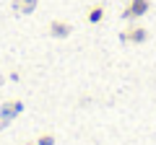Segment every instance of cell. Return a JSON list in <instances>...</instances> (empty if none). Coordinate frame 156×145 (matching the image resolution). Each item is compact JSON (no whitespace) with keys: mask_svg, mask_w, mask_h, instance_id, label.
Segmentation results:
<instances>
[{"mask_svg":"<svg viewBox=\"0 0 156 145\" xmlns=\"http://www.w3.org/2000/svg\"><path fill=\"white\" fill-rule=\"evenodd\" d=\"M148 8H151V0H130L122 16L128 18V21H130V18H140V16L148 13Z\"/></svg>","mask_w":156,"mask_h":145,"instance_id":"obj_1","label":"cell"},{"mask_svg":"<svg viewBox=\"0 0 156 145\" xmlns=\"http://www.w3.org/2000/svg\"><path fill=\"white\" fill-rule=\"evenodd\" d=\"M148 39V31L143 26H133L128 31H122V42H130V44H140V42Z\"/></svg>","mask_w":156,"mask_h":145,"instance_id":"obj_2","label":"cell"},{"mask_svg":"<svg viewBox=\"0 0 156 145\" xmlns=\"http://www.w3.org/2000/svg\"><path fill=\"white\" fill-rule=\"evenodd\" d=\"M21 112H23V104H21V101H5L3 109H0V117H3V122H11V119L18 117Z\"/></svg>","mask_w":156,"mask_h":145,"instance_id":"obj_3","label":"cell"},{"mask_svg":"<svg viewBox=\"0 0 156 145\" xmlns=\"http://www.w3.org/2000/svg\"><path fill=\"white\" fill-rule=\"evenodd\" d=\"M70 23H65V21H52L50 23V36H55V39H68L70 36Z\"/></svg>","mask_w":156,"mask_h":145,"instance_id":"obj_4","label":"cell"},{"mask_svg":"<svg viewBox=\"0 0 156 145\" xmlns=\"http://www.w3.org/2000/svg\"><path fill=\"white\" fill-rule=\"evenodd\" d=\"M39 5V0H13V11L18 13V16H29V13H34Z\"/></svg>","mask_w":156,"mask_h":145,"instance_id":"obj_5","label":"cell"},{"mask_svg":"<svg viewBox=\"0 0 156 145\" xmlns=\"http://www.w3.org/2000/svg\"><path fill=\"white\" fill-rule=\"evenodd\" d=\"M101 18H104V8H101V5H94V8L89 11V23H99Z\"/></svg>","mask_w":156,"mask_h":145,"instance_id":"obj_6","label":"cell"},{"mask_svg":"<svg viewBox=\"0 0 156 145\" xmlns=\"http://www.w3.org/2000/svg\"><path fill=\"white\" fill-rule=\"evenodd\" d=\"M57 140H55V135L52 132H44V135H39L37 137V145H55Z\"/></svg>","mask_w":156,"mask_h":145,"instance_id":"obj_7","label":"cell"},{"mask_svg":"<svg viewBox=\"0 0 156 145\" xmlns=\"http://www.w3.org/2000/svg\"><path fill=\"white\" fill-rule=\"evenodd\" d=\"M23 145H37V140H31V143H23Z\"/></svg>","mask_w":156,"mask_h":145,"instance_id":"obj_8","label":"cell"}]
</instances>
